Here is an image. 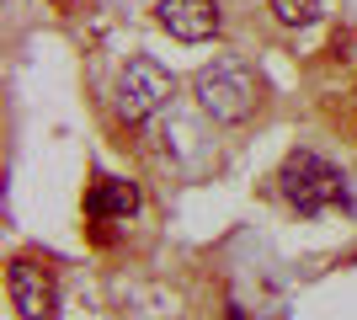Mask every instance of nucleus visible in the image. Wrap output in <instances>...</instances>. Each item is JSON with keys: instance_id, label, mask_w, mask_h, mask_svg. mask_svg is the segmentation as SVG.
I'll return each instance as SVG.
<instances>
[{"instance_id": "obj_1", "label": "nucleus", "mask_w": 357, "mask_h": 320, "mask_svg": "<svg viewBox=\"0 0 357 320\" xmlns=\"http://www.w3.org/2000/svg\"><path fill=\"white\" fill-rule=\"evenodd\" d=\"M192 96L213 123L235 128V123H245L256 112V102H261V75H256L245 59H213L192 75Z\"/></svg>"}, {"instance_id": "obj_2", "label": "nucleus", "mask_w": 357, "mask_h": 320, "mask_svg": "<svg viewBox=\"0 0 357 320\" xmlns=\"http://www.w3.org/2000/svg\"><path fill=\"white\" fill-rule=\"evenodd\" d=\"M278 192L288 198V208H298L304 219L347 203V176L336 160H326L320 150H288L278 166Z\"/></svg>"}, {"instance_id": "obj_3", "label": "nucleus", "mask_w": 357, "mask_h": 320, "mask_svg": "<svg viewBox=\"0 0 357 320\" xmlns=\"http://www.w3.org/2000/svg\"><path fill=\"white\" fill-rule=\"evenodd\" d=\"M171 96H176V75H171L160 59H149V54H134V59L118 70V86H112V107H118V118L128 123V128L155 118Z\"/></svg>"}, {"instance_id": "obj_4", "label": "nucleus", "mask_w": 357, "mask_h": 320, "mask_svg": "<svg viewBox=\"0 0 357 320\" xmlns=\"http://www.w3.org/2000/svg\"><path fill=\"white\" fill-rule=\"evenodd\" d=\"M6 294H11V310L22 320H59V273L48 257H11L6 267Z\"/></svg>"}, {"instance_id": "obj_5", "label": "nucleus", "mask_w": 357, "mask_h": 320, "mask_svg": "<svg viewBox=\"0 0 357 320\" xmlns=\"http://www.w3.org/2000/svg\"><path fill=\"white\" fill-rule=\"evenodd\" d=\"M155 22H160L176 43H208L224 16H219L213 0H155Z\"/></svg>"}, {"instance_id": "obj_6", "label": "nucleus", "mask_w": 357, "mask_h": 320, "mask_svg": "<svg viewBox=\"0 0 357 320\" xmlns=\"http://www.w3.org/2000/svg\"><path fill=\"white\" fill-rule=\"evenodd\" d=\"M139 213V187L123 182V176H96V182L86 187V219L96 229H112L123 224V219H134Z\"/></svg>"}, {"instance_id": "obj_7", "label": "nucleus", "mask_w": 357, "mask_h": 320, "mask_svg": "<svg viewBox=\"0 0 357 320\" xmlns=\"http://www.w3.org/2000/svg\"><path fill=\"white\" fill-rule=\"evenodd\" d=\"M320 11H326V0H272V16L283 27H314Z\"/></svg>"}, {"instance_id": "obj_8", "label": "nucleus", "mask_w": 357, "mask_h": 320, "mask_svg": "<svg viewBox=\"0 0 357 320\" xmlns=\"http://www.w3.org/2000/svg\"><path fill=\"white\" fill-rule=\"evenodd\" d=\"M229 320H245V315H240V310H235V305H229Z\"/></svg>"}, {"instance_id": "obj_9", "label": "nucleus", "mask_w": 357, "mask_h": 320, "mask_svg": "<svg viewBox=\"0 0 357 320\" xmlns=\"http://www.w3.org/2000/svg\"><path fill=\"white\" fill-rule=\"evenodd\" d=\"M54 6H75V0H54Z\"/></svg>"}]
</instances>
